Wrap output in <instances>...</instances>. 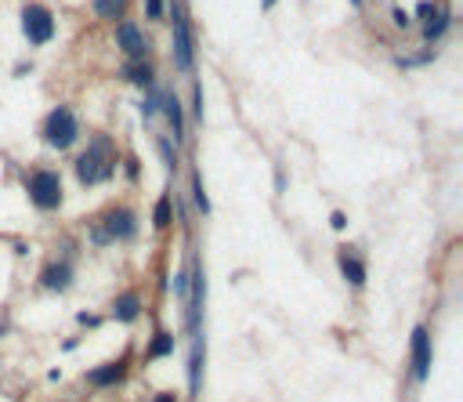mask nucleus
Returning a JSON list of instances; mask_svg holds the SVG:
<instances>
[{
  "mask_svg": "<svg viewBox=\"0 0 463 402\" xmlns=\"http://www.w3.org/2000/svg\"><path fill=\"white\" fill-rule=\"evenodd\" d=\"M152 402H178V398H174V395H171V391H163V395H156V398H152Z\"/></svg>",
  "mask_w": 463,
  "mask_h": 402,
  "instance_id": "aec40b11",
  "label": "nucleus"
},
{
  "mask_svg": "<svg viewBox=\"0 0 463 402\" xmlns=\"http://www.w3.org/2000/svg\"><path fill=\"white\" fill-rule=\"evenodd\" d=\"M73 283V268L69 265H48V272H44V286L48 290H66Z\"/></svg>",
  "mask_w": 463,
  "mask_h": 402,
  "instance_id": "9b49d317",
  "label": "nucleus"
},
{
  "mask_svg": "<svg viewBox=\"0 0 463 402\" xmlns=\"http://www.w3.org/2000/svg\"><path fill=\"white\" fill-rule=\"evenodd\" d=\"M116 44L123 48V55H131V58H145V48H149L134 22H120L116 26Z\"/></svg>",
  "mask_w": 463,
  "mask_h": 402,
  "instance_id": "6e6552de",
  "label": "nucleus"
},
{
  "mask_svg": "<svg viewBox=\"0 0 463 402\" xmlns=\"http://www.w3.org/2000/svg\"><path fill=\"white\" fill-rule=\"evenodd\" d=\"M123 76H127L131 83H138V88H152V69L149 66H127Z\"/></svg>",
  "mask_w": 463,
  "mask_h": 402,
  "instance_id": "dca6fc26",
  "label": "nucleus"
},
{
  "mask_svg": "<svg viewBox=\"0 0 463 402\" xmlns=\"http://www.w3.org/2000/svg\"><path fill=\"white\" fill-rule=\"evenodd\" d=\"M22 33H26L29 44H36V48L48 44V40L55 36V18H51V11L40 8V4H29L22 11Z\"/></svg>",
  "mask_w": 463,
  "mask_h": 402,
  "instance_id": "20e7f679",
  "label": "nucleus"
},
{
  "mask_svg": "<svg viewBox=\"0 0 463 402\" xmlns=\"http://www.w3.org/2000/svg\"><path fill=\"white\" fill-rule=\"evenodd\" d=\"M341 272H344V279H348L351 286H362V283H366V268H362V261L355 258V254H348V250H341Z\"/></svg>",
  "mask_w": 463,
  "mask_h": 402,
  "instance_id": "9d476101",
  "label": "nucleus"
},
{
  "mask_svg": "<svg viewBox=\"0 0 463 402\" xmlns=\"http://www.w3.org/2000/svg\"><path fill=\"white\" fill-rule=\"evenodd\" d=\"M134 214L131 210H113L109 218H105V228H101V236H105V243L109 240H131L134 236Z\"/></svg>",
  "mask_w": 463,
  "mask_h": 402,
  "instance_id": "0eeeda50",
  "label": "nucleus"
},
{
  "mask_svg": "<svg viewBox=\"0 0 463 402\" xmlns=\"http://www.w3.org/2000/svg\"><path fill=\"white\" fill-rule=\"evenodd\" d=\"M44 138H48L51 149H69V145L80 138V123H76L73 109L58 105V109L48 116V123H44Z\"/></svg>",
  "mask_w": 463,
  "mask_h": 402,
  "instance_id": "f03ea898",
  "label": "nucleus"
},
{
  "mask_svg": "<svg viewBox=\"0 0 463 402\" xmlns=\"http://www.w3.org/2000/svg\"><path fill=\"white\" fill-rule=\"evenodd\" d=\"M171 352H174V337L159 330V333L152 337V345L145 348V359H163V355H171Z\"/></svg>",
  "mask_w": 463,
  "mask_h": 402,
  "instance_id": "ddd939ff",
  "label": "nucleus"
},
{
  "mask_svg": "<svg viewBox=\"0 0 463 402\" xmlns=\"http://www.w3.org/2000/svg\"><path fill=\"white\" fill-rule=\"evenodd\" d=\"M446 26H449V11H438L431 22L424 26V40H438L441 33H446Z\"/></svg>",
  "mask_w": 463,
  "mask_h": 402,
  "instance_id": "f3484780",
  "label": "nucleus"
},
{
  "mask_svg": "<svg viewBox=\"0 0 463 402\" xmlns=\"http://www.w3.org/2000/svg\"><path fill=\"white\" fill-rule=\"evenodd\" d=\"M174 66L181 73L192 69V36H188V18L174 8Z\"/></svg>",
  "mask_w": 463,
  "mask_h": 402,
  "instance_id": "39448f33",
  "label": "nucleus"
},
{
  "mask_svg": "<svg viewBox=\"0 0 463 402\" xmlns=\"http://www.w3.org/2000/svg\"><path fill=\"white\" fill-rule=\"evenodd\" d=\"M413 373H416V380H427V373H431V337L424 326L413 330Z\"/></svg>",
  "mask_w": 463,
  "mask_h": 402,
  "instance_id": "423d86ee",
  "label": "nucleus"
},
{
  "mask_svg": "<svg viewBox=\"0 0 463 402\" xmlns=\"http://www.w3.org/2000/svg\"><path fill=\"white\" fill-rule=\"evenodd\" d=\"M171 225V196H163L156 203V228H166Z\"/></svg>",
  "mask_w": 463,
  "mask_h": 402,
  "instance_id": "a211bd4d",
  "label": "nucleus"
},
{
  "mask_svg": "<svg viewBox=\"0 0 463 402\" xmlns=\"http://www.w3.org/2000/svg\"><path fill=\"white\" fill-rule=\"evenodd\" d=\"M271 4H276V0H261V8H264V11H268V8H271Z\"/></svg>",
  "mask_w": 463,
  "mask_h": 402,
  "instance_id": "412c9836",
  "label": "nucleus"
},
{
  "mask_svg": "<svg viewBox=\"0 0 463 402\" xmlns=\"http://www.w3.org/2000/svg\"><path fill=\"white\" fill-rule=\"evenodd\" d=\"M138 312H141L138 293H123V298H116V305H113V315H116L120 323H134Z\"/></svg>",
  "mask_w": 463,
  "mask_h": 402,
  "instance_id": "1a4fd4ad",
  "label": "nucleus"
},
{
  "mask_svg": "<svg viewBox=\"0 0 463 402\" xmlns=\"http://www.w3.org/2000/svg\"><path fill=\"white\" fill-rule=\"evenodd\" d=\"M120 377H123V366L109 363V366H101V370H94V373H91V384H98V388H109V384H116Z\"/></svg>",
  "mask_w": 463,
  "mask_h": 402,
  "instance_id": "4468645a",
  "label": "nucleus"
},
{
  "mask_svg": "<svg viewBox=\"0 0 463 402\" xmlns=\"http://www.w3.org/2000/svg\"><path fill=\"white\" fill-rule=\"evenodd\" d=\"M26 188H29V200L40 210H55L62 203V178L55 171H33L29 181H26Z\"/></svg>",
  "mask_w": 463,
  "mask_h": 402,
  "instance_id": "7ed1b4c3",
  "label": "nucleus"
},
{
  "mask_svg": "<svg viewBox=\"0 0 463 402\" xmlns=\"http://www.w3.org/2000/svg\"><path fill=\"white\" fill-rule=\"evenodd\" d=\"M113 171H116V145H113L109 138H105V134L91 138L87 153H83V156L76 160V174H80V181H83V185L109 181V178H113Z\"/></svg>",
  "mask_w": 463,
  "mask_h": 402,
  "instance_id": "f257e3e1",
  "label": "nucleus"
},
{
  "mask_svg": "<svg viewBox=\"0 0 463 402\" xmlns=\"http://www.w3.org/2000/svg\"><path fill=\"white\" fill-rule=\"evenodd\" d=\"M123 11H127V0H94V15L98 18L116 22V18H123Z\"/></svg>",
  "mask_w": 463,
  "mask_h": 402,
  "instance_id": "f8f14e48",
  "label": "nucleus"
},
{
  "mask_svg": "<svg viewBox=\"0 0 463 402\" xmlns=\"http://www.w3.org/2000/svg\"><path fill=\"white\" fill-rule=\"evenodd\" d=\"M163 109H166V120H171V131H174V141L185 134V127H181V105L178 98H163Z\"/></svg>",
  "mask_w": 463,
  "mask_h": 402,
  "instance_id": "2eb2a0df",
  "label": "nucleus"
},
{
  "mask_svg": "<svg viewBox=\"0 0 463 402\" xmlns=\"http://www.w3.org/2000/svg\"><path fill=\"white\" fill-rule=\"evenodd\" d=\"M145 8H149V18H159L163 15V0H145Z\"/></svg>",
  "mask_w": 463,
  "mask_h": 402,
  "instance_id": "6ab92c4d",
  "label": "nucleus"
}]
</instances>
